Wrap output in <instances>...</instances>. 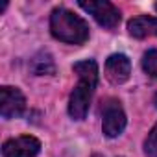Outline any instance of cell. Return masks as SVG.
Returning <instances> with one entry per match:
<instances>
[{
  "label": "cell",
  "mask_w": 157,
  "mask_h": 157,
  "mask_svg": "<svg viewBox=\"0 0 157 157\" xmlns=\"http://www.w3.org/2000/svg\"><path fill=\"white\" fill-rule=\"evenodd\" d=\"M126 113L120 105V102L117 100H109L104 105V118H102V131L105 137L115 139L118 137L124 128H126Z\"/></svg>",
  "instance_id": "277c9868"
},
{
  "label": "cell",
  "mask_w": 157,
  "mask_h": 157,
  "mask_svg": "<svg viewBox=\"0 0 157 157\" xmlns=\"http://www.w3.org/2000/svg\"><path fill=\"white\" fill-rule=\"evenodd\" d=\"M41 151V142L33 135H21L2 144L4 157H35Z\"/></svg>",
  "instance_id": "8992f818"
},
{
  "label": "cell",
  "mask_w": 157,
  "mask_h": 157,
  "mask_svg": "<svg viewBox=\"0 0 157 157\" xmlns=\"http://www.w3.org/2000/svg\"><path fill=\"white\" fill-rule=\"evenodd\" d=\"M80 8L83 11H87L89 15L94 17V21L107 28V30H113L118 26L120 22V11L117 6H113L107 0H91V2H80Z\"/></svg>",
  "instance_id": "3957f363"
},
{
  "label": "cell",
  "mask_w": 157,
  "mask_h": 157,
  "mask_svg": "<svg viewBox=\"0 0 157 157\" xmlns=\"http://www.w3.org/2000/svg\"><path fill=\"white\" fill-rule=\"evenodd\" d=\"M72 70L78 74L80 82L74 87L68 100V115L74 120H83L87 117L94 89L98 85V65L94 59H83L74 63Z\"/></svg>",
  "instance_id": "6da1fadb"
},
{
  "label": "cell",
  "mask_w": 157,
  "mask_h": 157,
  "mask_svg": "<svg viewBox=\"0 0 157 157\" xmlns=\"http://www.w3.org/2000/svg\"><path fill=\"white\" fill-rule=\"evenodd\" d=\"M128 32L129 35L137 37V39H144V37H157V19L155 17H135L128 22Z\"/></svg>",
  "instance_id": "ba28073f"
},
{
  "label": "cell",
  "mask_w": 157,
  "mask_h": 157,
  "mask_svg": "<svg viewBox=\"0 0 157 157\" xmlns=\"http://www.w3.org/2000/svg\"><path fill=\"white\" fill-rule=\"evenodd\" d=\"M32 70L37 74V76H44V74H54L56 70V65H54V59L50 54H37L33 59H32Z\"/></svg>",
  "instance_id": "9c48e42d"
},
{
  "label": "cell",
  "mask_w": 157,
  "mask_h": 157,
  "mask_svg": "<svg viewBox=\"0 0 157 157\" xmlns=\"http://www.w3.org/2000/svg\"><path fill=\"white\" fill-rule=\"evenodd\" d=\"M155 11H157V4H155Z\"/></svg>",
  "instance_id": "4fadbf2b"
},
{
  "label": "cell",
  "mask_w": 157,
  "mask_h": 157,
  "mask_svg": "<svg viewBox=\"0 0 157 157\" xmlns=\"http://www.w3.org/2000/svg\"><path fill=\"white\" fill-rule=\"evenodd\" d=\"M131 74V61L124 54H113L105 61V76L115 85L126 83Z\"/></svg>",
  "instance_id": "52a82bcc"
},
{
  "label": "cell",
  "mask_w": 157,
  "mask_h": 157,
  "mask_svg": "<svg viewBox=\"0 0 157 157\" xmlns=\"http://www.w3.org/2000/svg\"><path fill=\"white\" fill-rule=\"evenodd\" d=\"M142 70L148 76L157 78V50H148L142 56Z\"/></svg>",
  "instance_id": "30bf717a"
},
{
  "label": "cell",
  "mask_w": 157,
  "mask_h": 157,
  "mask_svg": "<svg viewBox=\"0 0 157 157\" xmlns=\"http://www.w3.org/2000/svg\"><path fill=\"white\" fill-rule=\"evenodd\" d=\"M26 109V98L17 87L4 85L0 89V115L4 118H19Z\"/></svg>",
  "instance_id": "5b68a950"
},
{
  "label": "cell",
  "mask_w": 157,
  "mask_h": 157,
  "mask_svg": "<svg viewBox=\"0 0 157 157\" xmlns=\"http://www.w3.org/2000/svg\"><path fill=\"white\" fill-rule=\"evenodd\" d=\"M52 35L67 44H83L89 39V24L67 8H56L50 15Z\"/></svg>",
  "instance_id": "7a4b0ae2"
},
{
  "label": "cell",
  "mask_w": 157,
  "mask_h": 157,
  "mask_svg": "<svg viewBox=\"0 0 157 157\" xmlns=\"http://www.w3.org/2000/svg\"><path fill=\"white\" fill-rule=\"evenodd\" d=\"M144 153L148 157H157V124L151 128V131L144 140Z\"/></svg>",
  "instance_id": "8fae6325"
},
{
  "label": "cell",
  "mask_w": 157,
  "mask_h": 157,
  "mask_svg": "<svg viewBox=\"0 0 157 157\" xmlns=\"http://www.w3.org/2000/svg\"><path fill=\"white\" fill-rule=\"evenodd\" d=\"M153 104H155V107H157V93H155V96H153Z\"/></svg>",
  "instance_id": "7c38bea8"
}]
</instances>
